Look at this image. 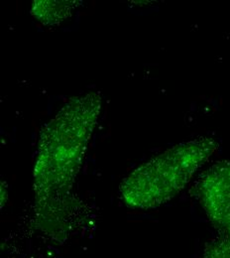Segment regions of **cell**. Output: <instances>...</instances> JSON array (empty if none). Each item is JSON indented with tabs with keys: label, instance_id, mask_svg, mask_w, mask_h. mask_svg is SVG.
Masks as SVG:
<instances>
[{
	"label": "cell",
	"instance_id": "1",
	"mask_svg": "<svg viewBox=\"0 0 230 258\" xmlns=\"http://www.w3.org/2000/svg\"><path fill=\"white\" fill-rule=\"evenodd\" d=\"M101 97L90 93L73 97L43 128L34 169L37 226L62 240L70 228L74 202L71 189L82 168L99 119Z\"/></svg>",
	"mask_w": 230,
	"mask_h": 258
},
{
	"label": "cell",
	"instance_id": "2",
	"mask_svg": "<svg viewBox=\"0 0 230 258\" xmlns=\"http://www.w3.org/2000/svg\"><path fill=\"white\" fill-rule=\"evenodd\" d=\"M217 149L218 143L210 137H199L167 149L124 179L120 185L124 204L131 209L152 210L168 203Z\"/></svg>",
	"mask_w": 230,
	"mask_h": 258
},
{
	"label": "cell",
	"instance_id": "3",
	"mask_svg": "<svg viewBox=\"0 0 230 258\" xmlns=\"http://www.w3.org/2000/svg\"><path fill=\"white\" fill-rule=\"evenodd\" d=\"M196 194L217 232L206 244L202 258H230V161L208 168L197 181Z\"/></svg>",
	"mask_w": 230,
	"mask_h": 258
},
{
	"label": "cell",
	"instance_id": "4",
	"mask_svg": "<svg viewBox=\"0 0 230 258\" xmlns=\"http://www.w3.org/2000/svg\"><path fill=\"white\" fill-rule=\"evenodd\" d=\"M53 11V17L51 23L56 21L57 19H63L66 17V12L68 13L70 11V5L68 2H52V1H37L34 4V15L37 16V18H41L42 16L49 14V12L52 13Z\"/></svg>",
	"mask_w": 230,
	"mask_h": 258
}]
</instances>
